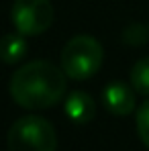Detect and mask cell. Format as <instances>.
Here are the masks:
<instances>
[{"mask_svg":"<svg viewBox=\"0 0 149 151\" xmlns=\"http://www.w3.org/2000/svg\"><path fill=\"white\" fill-rule=\"evenodd\" d=\"M8 92L14 104L27 110L51 108L66 94V72L61 65L35 59L21 65L10 76Z\"/></svg>","mask_w":149,"mask_h":151,"instance_id":"6da1fadb","label":"cell"},{"mask_svg":"<svg viewBox=\"0 0 149 151\" xmlns=\"http://www.w3.org/2000/svg\"><path fill=\"white\" fill-rule=\"evenodd\" d=\"M8 151H57V133L47 119L27 114L8 129Z\"/></svg>","mask_w":149,"mask_h":151,"instance_id":"7a4b0ae2","label":"cell"},{"mask_svg":"<svg viewBox=\"0 0 149 151\" xmlns=\"http://www.w3.org/2000/svg\"><path fill=\"white\" fill-rule=\"evenodd\" d=\"M104 49L98 39L90 35H76L61 49V70L72 80H88L100 70Z\"/></svg>","mask_w":149,"mask_h":151,"instance_id":"3957f363","label":"cell"},{"mask_svg":"<svg viewBox=\"0 0 149 151\" xmlns=\"http://www.w3.org/2000/svg\"><path fill=\"white\" fill-rule=\"evenodd\" d=\"M55 10L51 0H14L10 8V19L14 31L25 37L43 35L53 23Z\"/></svg>","mask_w":149,"mask_h":151,"instance_id":"277c9868","label":"cell"},{"mask_svg":"<svg viewBox=\"0 0 149 151\" xmlns=\"http://www.w3.org/2000/svg\"><path fill=\"white\" fill-rule=\"evenodd\" d=\"M102 102L114 116H127L135 110V88L127 82L114 80L102 90Z\"/></svg>","mask_w":149,"mask_h":151,"instance_id":"5b68a950","label":"cell"},{"mask_svg":"<svg viewBox=\"0 0 149 151\" xmlns=\"http://www.w3.org/2000/svg\"><path fill=\"white\" fill-rule=\"evenodd\" d=\"M63 110H66V116L72 123H76V125H86V123H90L96 116V102H94V98L88 92L76 90V92H72L66 98Z\"/></svg>","mask_w":149,"mask_h":151,"instance_id":"8992f818","label":"cell"},{"mask_svg":"<svg viewBox=\"0 0 149 151\" xmlns=\"http://www.w3.org/2000/svg\"><path fill=\"white\" fill-rule=\"evenodd\" d=\"M29 51V41L25 35L17 33H6L0 39V61L6 65H17Z\"/></svg>","mask_w":149,"mask_h":151,"instance_id":"52a82bcc","label":"cell"},{"mask_svg":"<svg viewBox=\"0 0 149 151\" xmlns=\"http://www.w3.org/2000/svg\"><path fill=\"white\" fill-rule=\"evenodd\" d=\"M129 84L135 88V92L149 96V57L139 59L129 74Z\"/></svg>","mask_w":149,"mask_h":151,"instance_id":"ba28073f","label":"cell"},{"mask_svg":"<svg viewBox=\"0 0 149 151\" xmlns=\"http://www.w3.org/2000/svg\"><path fill=\"white\" fill-rule=\"evenodd\" d=\"M135 125H137V133H139L141 143L149 149V100H145L139 108H137Z\"/></svg>","mask_w":149,"mask_h":151,"instance_id":"9c48e42d","label":"cell"},{"mask_svg":"<svg viewBox=\"0 0 149 151\" xmlns=\"http://www.w3.org/2000/svg\"><path fill=\"white\" fill-rule=\"evenodd\" d=\"M123 41L129 43V45H143V43H147V31H145V27L139 25V23H131L123 31Z\"/></svg>","mask_w":149,"mask_h":151,"instance_id":"30bf717a","label":"cell"}]
</instances>
